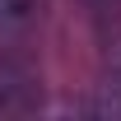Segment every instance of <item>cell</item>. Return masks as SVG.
Here are the masks:
<instances>
[{"label": "cell", "mask_w": 121, "mask_h": 121, "mask_svg": "<svg viewBox=\"0 0 121 121\" xmlns=\"http://www.w3.org/2000/svg\"><path fill=\"white\" fill-rule=\"evenodd\" d=\"M89 5H107V0H89Z\"/></svg>", "instance_id": "cell-3"}, {"label": "cell", "mask_w": 121, "mask_h": 121, "mask_svg": "<svg viewBox=\"0 0 121 121\" xmlns=\"http://www.w3.org/2000/svg\"><path fill=\"white\" fill-rule=\"evenodd\" d=\"M103 65H107V103L98 112H121V23L107 33V51H103Z\"/></svg>", "instance_id": "cell-2"}, {"label": "cell", "mask_w": 121, "mask_h": 121, "mask_svg": "<svg viewBox=\"0 0 121 121\" xmlns=\"http://www.w3.org/2000/svg\"><path fill=\"white\" fill-rule=\"evenodd\" d=\"M47 19V0H0V47H23Z\"/></svg>", "instance_id": "cell-1"}]
</instances>
